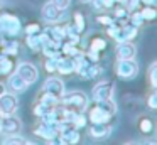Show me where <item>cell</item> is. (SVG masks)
Wrapping results in <instances>:
<instances>
[{
    "mask_svg": "<svg viewBox=\"0 0 157 145\" xmlns=\"http://www.w3.org/2000/svg\"><path fill=\"white\" fill-rule=\"evenodd\" d=\"M61 101L63 106L71 108L75 111H85L88 108V96L83 91H71L69 94H63Z\"/></svg>",
    "mask_w": 157,
    "mask_h": 145,
    "instance_id": "6da1fadb",
    "label": "cell"
},
{
    "mask_svg": "<svg viewBox=\"0 0 157 145\" xmlns=\"http://www.w3.org/2000/svg\"><path fill=\"white\" fill-rule=\"evenodd\" d=\"M22 25L17 15L14 13H0V34L5 36H17Z\"/></svg>",
    "mask_w": 157,
    "mask_h": 145,
    "instance_id": "7a4b0ae2",
    "label": "cell"
},
{
    "mask_svg": "<svg viewBox=\"0 0 157 145\" xmlns=\"http://www.w3.org/2000/svg\"><path fill=\"white\" fill-rule=\"evenodd\" d=\"M115 73L122 79H132L139 73V66L133 59H118V63L115 66Z\"/></svg>",
    "mask_w": 157,
    "mask_h": 145,
    "instance_id": "3957f363",
    "label": "cell"
},
{
    "mask_svg": "<svg viewBox=\"0 0 157 145\" xmlns=\"http://www.w3.org/2000/svg\"><path fill=\"white\" fill-rule=\"evenodd\" d=\"M19 108V100L15 94L12 93H4L0 94V116H5V115H14Z\"/></svg>",
    "mask_w": 157,
    "mask_h": 145,
    "instance_id": "277c9868",
    "label": "cell"
},
{
    "mask_svg": "<svg viewBox=\"0 0 157 145\" xmlns=\"http://www.w3.org/2000/svg\"><path fill=\"white\" fill-rule=\"evenodd\" d=\"M113 93H115V86L110 81H100V83L95 84L91 91V98L95 101H103V100H110L113 98Z\"/></svg>",
    "mask_w": 157,
    "mask_h": 145,
    "instance_id": "5b68a950",
    "label": "cell"
},
{
    "mask_svg": "<svg viewBox=\"0 0 157 145\" xmlns=\"http://www.w3.org/2000/svg\"><path fill=\"white\" fill-rule=\"evenodd\" d=\"M22 123L17 116L14 115H5L2 116V135H12V133H21Z\"/></svg>",
    "mask_w": 157,
    "mask_h": 145,
    "instance_id": "8992f818",
    "label": "cell"
},
{
    "mask_svg": "<svg viewBox=\"0 0 157 145\" xmlns=\"http://www.w3.org/2000/svg\"><path fill=\"white\" fill-rule=\"evenodd\" d=\"M15 73H19L22 78H24V81L27 84H32V83H36L37 81V78H39V71H37V67L34 66V64H31V63H21L17 67H15Z\"/></svg>",
    "mask_w": 157,
    "mask_h": 145,
    "instance_id": "52a82bcc",
    "label": "cell"
},
{
    "mask_svg": "<svg viewBox=\"0 0 157 145\" xmlns=\"http://www.w3.org/2000/svg\"><path fill=\"white\" fill-rule=\"evenodd\" d=\"M42 91H46V93H49V94H52V96L61 100V96L64 94V83L59 78H48Z\"/></svg>",
    "mask_w": 157,
    "mask_h": 145,
    "instance_id": "ba28073f",
    "label": "cell"
},
{
    "mask_svg": "<svg viewBox=\"0 0 157 145\" xmlns=\"http://www.w3.org/2000/svg\"><path fill=\"white\" fill-rule=\"evenodd\" d=\"M113 118L112 113H108V111L105 110V108L101 106V105L96 101V105L93 108H90V123H98V121H110Z\"/></svg>",
    "mask_w": 157,
    "mask_h": 145,
    "instance_id": "9c48e42d",
    "label": "cell"
},
{
    "mask_svg": "<svg viewBox=\"0 0 157 145\" xmlns=\"http://www.w3.org/2000/svg\"><path fill=\"white\" fill-rule=\"evenodd\" d=\"M137 54V49L130 40L117 42V57L118 59H133Z\"/></svg>",
    "mask_w": 157,
    "mask_h": 145,
    "instance_id": "30bf717a",
    "label": "cell"
},
{
    "mask_svg": "<svg viewBox=\"0 0 157 145\" xmlns=\"http://www.w3.org/2000/svg\"><path fill=\"white\" fill-rule=\"evenodd\" d=\"M112 133V125L110 121H98V123L90 125V135L95 138H105Z\"/></svg>",
    "mask_w": 157,
    "mask_h": 145,
    "instance_id": "8fae6325",
    "label": "cell"
},
{
    "mask_svg": "<svg viewBox=\"0 0 157 145\" xmlns=\"http://www.w3.org/2000/svg\"><path fill=\"white\" fill-rule=\"evenodd\" d=\"M61 13L63 10L59 9L58 5H54L52 2H48L44 3V7H42V17H44V20H48V22H58L59 19H61Z\"/></svg>",
    "mask_w": 157,
    "mask_h": 145,
    "instance_id": "7c38bea8",
    "label": "cell"
},
{
    "mask_svg": "<svg viewBox=\"0 0 157 145\" xmlns=\"http://www.w3.org/2000/svg\"><path fill=\"white\" fill-rule=\"evenodd\" d=\"M9 86H10V90L15 91V93H22V91L27 90L29 84L25 83L24 78L19 73H10V76H9Z\"/></svg>",
    "mask_w": 157,
    "mask_h": 145,
    "instance_id": "4fadbf2b",
    "label": "cell"
},
{
    "mask_svg": "<svg viewBox=\"0 0 157 145\" xmlns=\"http://www.w3.org/2000/svg\"><path fill=\"white\" fill-rule=\"evenodd\" d=\"M56 71H58L59 74H63V76L75 73L73 57H69V56H59V59H58V69H56Z\"/></svg>",
    "mask_w": 157,
    "mask_h": 145,
    "instance_id": "5bb4252c",
    "label": "cell"
},
{
    "mask_svg": "<svg viewBox=\"0 0 157 145\" xmlns=\"http://www.w3.org/2000/svg\"><path fill=\"white\" fill-rule=\"evenodd\" d=\"M14 69H15L14 56L0 54V74H4V76H9V74H10Z\"/></svg>",
    "mask_w": 157,
    "mask_h": 145,
    "instance_id": "9a60e30c",
    "label": "cell"
},
{
    "mask_svg": "<svg viewBox=\"0 0 157 145\" xmlns=\"http://www.w3.org/2000/svg\"><path fill=\"white\" fill-rule=\"evenodd\" d=\"M139 130L142 135H152L154 133V121L149 116H142L139 120Z\"/></svg>",
    "mask_w": 157,
    "mask_h": 145,
    "instance_id": "2e32d148",
    "label": "cell"
},
{
    "mask_svg": "<svg viewBox=\"0 0 157 145\" xmlns=\"http://www.w3.org/2000/svg\"><path fill=\"white\" fill-rule=\"evenodd\" d=\"M25 44L31 51H41L42 44H41V39H39V34H32V36H27L25 37Z\"/></svg>",
    "mask_w": 157,
    "mask_h": 145,
    "instance_id": "e0dca14e",
    "label": "cell"
},
{
    "mask_svg": "<svg viewBox=\"0 0 157 145\" xmlns=\"http://www.w3.org/2000/svg\"><path fill=\"white\" fill-rule=\"evenodd\" d=\"M73 20H75V29L78 30L79 34L85 32V27H86V20H85V15L81 12H75L73 15Z\"/></svg>",
    "mask_w": 157,
    "mask_h": 145,
    "instance_id": "ac0fdd59",
    "label": "cell"
},
{
    "mask_svg": "<svg viewBox=\"0 0 157 145\" xmlns=\"http://www.w3.org/2000/svg\"><path fill=\"white\" fill-rule=\"evenodd\" d=\"M39 101H41V103H44V105H48V106L54 108L61 100H59V98H56V96H52V94H49V93H46V91H42V94L39 96Z\"/></svg>",
    "mask_w": 157,
    "mask_h": 145,
    "instance_id": "d6986e66",
    "label": "cell"
},
{
    "mask_svg": "<svg viewBox=\"0 0 157 145\" xmlns=\"http://www.w3.org/2000/svg\"><path fill=\"white\" fill-rule=\"evenodd\" d=\"M140 15L144 20H154L157 17V10L154 9V5H144V9L140 10Z\"/></svg>",
    "mask_w": 157,
    "mask_h": 145,
    "instance_id": "ffe728a7",
    "label": "cell"
},
{
    "mask_svg": "<svg viewBox=\"0 0 157 145\" xmlns=\"http://www.w3.org/2000/svg\"><path fill=\"white\" fill-rule=\"evenodd\" d=\"M90 49L96 51V52H101V51L106 49V40L103 37H95V39L90 42Z\"/></svg>",
    "mask_w": 157,
    "mask_h": 145,
    "instance_id": "44dd1931",
    "label": "cell"
},
{
    "mask_svg": "<svg viewBox=\"0 0 157 145\" xmlns=\"http://www.w3.org/2000/svg\"><path fill=\"white\" fill-rule=\"evenodd\" d=\"M86 123H88V118H86L85 111L76 113V116L73 118V121H71V125H73V127H76L78 130H79V128H83V127H86Z\"/></svg>",
    "mask_w": 157,
    "mask_h": 145,
    "instance_id": "7402d4cb",
    "label": "cell"
},
{
    "mask_svg": "<svg viewBox=\"0 0 157 145\" xmlns=\"http://www.w3.org/2000/svg\"><path fill=\"white\" fill-rule=\"evenodd\" d=\"M4 143L7 145V143H10V145H22V143H27V140H25L22 135H19V133H12V135H9L7 138H4Z\"/></svg>",
    "mask_w": 157,
    "mask_h": 145,
    "instance_id": "603a6c76",
    "label": "cell"
},
{
    "mask_svg": "<svg viewBox=\"0 0 157 145\" xmlns=\"http://www.w3.org/2000/svg\"><path fill=\"white\" fill-rule=\"evenodd\" d=\"M51 110H52V106H48V105L41 103V101H37V105H34V115L39 116V118H42L44 115H48Z\"/></svg>",
    "mask_w": 157,
    "mask_h": 145,
    "instance_id": "cb8c5ba5",
    "label": "cell"
},
{
    "mask_svg": "<svg viewBox=\"0 0 157 145\" xmlns=\"http://www.w3.org/2000/svg\"><path fill=\"white\" fill-rule=\"evenodd\" d=\"M58 59L59 57H48L44 63V67L48 73H54L56 69H58Z\"/></svg>",
    "mask_w": 157,
    "mask_h": 145,
    "instance_id": "d4e9b609",
    "label": "cell"
},
{
    "mask_svg": "<svg viewBox=\"0 0 157 145\" xmlns=\"http://www.w3.org/2000/svg\"><path fill=\"white\" fill-rule=\"evenodd\" d=\"M96 22L105 25V27H108V25H112V24H115V19H113V15H105V13L101 15V13H100V15H96Z\"/></svg>",
    "mask_w": 157,
    "mask_h": 145,
    "instance_id": "484cf974",
    "label": "cell"
},
{
    "mask_svg": "<svg viewBox=\"0 0 157 145\" xmlns=\"http://www.w3.org/2000/svg\"><path fill=\"white\" fill-rule=\"evenodd\" d=\"M132 12H133V10H132ZM128 20H130V24H132V25H135V27H140L144 22H145V20L142 19V15H140V12L130 13V15H128Z\"/></svg>",
    "mask_w": 157,
    "mask_h": 145,
    "instance_id": "4316f807",
    "label": "cell"
},
{
    "mask_svg": "<svg viewBox=\"0 0 157 145\" xmlns=\"http://www.w3.org/2000/svg\"><path fill=\"white\" fill-rule=\"evenodd\" d=\"M42 30V27L39 25L37 22H32V24H29L27 27H25V34L27 36H32V34H39Z\"/></svg>",
    "mask_w": 157,
    "mask_h": 145,
    "instance_id": "83f0119b",
    "label": "cell"
},
{
    "mask_svg": "<svg viewBox=\"0 0 157 145\" xmlns=\"http://www.w3.org/2000/svg\"><path fill=\"white\" fill-rule=\"evenodd\" d=\"M122 3H123V5H125L127 9L130 10V12H132V10H135L137 7L140 5V2H139V0H122Z\"/></svg>",
    "mask_w": 157,
    "mask_h": 145,
    "instance_id": "f1b7e54d",
    "label": "cell"
},
{
    "mask_svg": "<svg viewBox=\"0 0 157 145\" xmlns=\"http://www.w3.org/2000/svg\"><path fill=\"white\" fill-rule=\"evenodd\" d=\"M149 79H150V86L155 88L157 86V78H155V64L150 66V71H149Z\"/></svg>",
    "mask_w": 157,
    "mask_h": 145,
    "instance_id": "f546056e",
    "label": "cell"
},
{
    "mask_svg": "<svg viewBox=\"0 0 157 145\" xmlns=\"http://www.w3.org/2000/svg\"><path fill=\"white\" fill-rule=\"evenodd\" d=\"M85 56H86V59H88L90 63H98V61H100V52H96V51L90 49L88 54H85Z\"/></svg>",
    "mask_w": 157,
    "mask_h": 145,
    "instance_id": "4dcf8cb0",
    "label": "cell"
},
{
    "mask_svg": "<svg viewBox=\"0 0 157 145\" xmlns=\"http://www.w3.org/2000/svg\"><path fill=\"white\" fill-rule=\"evenodd\" d=\"M51 2L54 3V5H58L61 10H66L69 7V3H71V0H51Z\"/></svg>",
    "mask_w": 157,
    "mask_h": 145,
    "instance_id": "1f68e13d",
    "label": "cell"
},
{
    "mask_svg": "<svg viewBox=\"0 0 157 145\" xmlns=\"http://www.w3.org/2000/svg\"><path fill=\"white\" fill-rule=\"evenodd\" d=\"M147 105H149L150 110H155V108H157V94H155V93H152V94L149 96V100H147Z\"/></svg>",
    "mask_w": 157,
    "mask_h": 145,
    "instance_id": "d6a6232c",
    "label": "cell"
},
{
    "mask_svg": "<svg viewBox=\"0 0 157 145\" xmlns=\"http://www.w3.org/2000/svg\"><path fill=\"white\" fill-rule=\"evenodd\" d=\"M90 3L93 5V9H95L96 12H103V10H105V9H103V3H101V0H91Z\"/></svg>",
    "mask_w": 157,
    "mask_h": 145,
    "instance_id": "836d02e7",
    "label": "cell"
},
{
    "mask_svg": "<svg viewBox=\"0 0 157 145\" xmlns=\"http://www.w3.org/2000/svg\"><path fill=\"white\" fill-rule=\"evenodd\" d=\"M140 3H142V5H154V3H155V0H139Z\"/></svg>",
    "mask_w": 157,
    "mask_h": 145,
    "instance_id": "e575fe53",
    "label": "cell"
},
{
    "mask_svg": "<svg viewBox=\"0 0 157 145\" xmlns=\"http://www.w3.org/2000/svg\"><path fill=\"white\" fill-rule=\"evenodd\" d=\"M4 91H5V86H4V84H2V83H0V94L4 93Z\"/></svg>",
    "mask_w": 157,
    "mask_h": 145,
    "instance_id": "d590c367",
    "label": "cell"
},
{
    "mask_svg": "<svg viewBox=\"0 0 157 145\" xmlns=\"http://www.w3.org/2000/svg\"><path fill=\"white\" fill-rule=\"evenodd\" d=\"M78 2H81V3H90L91 0H78Z\"/></svg>",
    "mask_w": 157,
    "mask_h": 145,
    "instance_id": "8d00e7d4",
    "label": "cell"
},
{
    "mask_svg": "<svg viewBox=\"0 0 157 145\" xmlns=\"http://www.w3.org/2000/svg\"><path fill=\"white\" fill-rule=\"evenodd\" d=\"M0 135H2V116H0Z\"/></svg>",
    "mask_w": 157,
    "mask_h": 145,
    "instance_id": "74e56055",
    "label": "cell"
},
{
    "mask_svg": "<svg viewBox=\"0 0 157 145\" xmlns=\"http://www.w3.org/2000/svg\"><path fill=\"white\" fill-rule=\"evenodd\" d=\"M113 2H115V3H120V2H122V0H113Z\"/></svg>",
    "mask_w": 157,
    "mask_h": 145,
    "instance_id": "f35d334b",
    "label": "cell"
}]
</instances>
